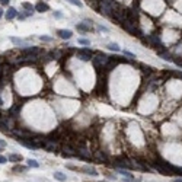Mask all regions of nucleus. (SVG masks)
<instances>
[{
  "label": "nucleus",
  "mask_w": 182,
  "mask_h": 182,
  "mask_svg": "<svg viewBox=\"0 0 182 182\" xmlns=\"http://www.w3.org/2000/svg\"><path fill=\"white\" fill-rule=\"evenodd\" d=\"M13 171H15V172H25V171H26V168H25V166H15V168H13Z\"/></svg>",
  "instance_id": "obj_26"
},
{
  "label": "nucleus",
  "mask_w": 182,
  "mask_h": 182,
  "mask_svg": "<svg viewBox=\"0 0 182 182\" xmlns=\"http://www.w3.org/2000/svg\"><path fill=\"white\" fill-rule=\"evenodd\" d=\"M18 143H19V144H22L23 147H26V149H32V150L38 149V146L35 144L31 138H29V140H28V138H19V140H18Z\"/></svg>",
  "instance_id": "obj_7"
},
{
  "label": "nucleus",
  "mask_w": 182,
  "mask_h": 182,
  "mask_svg": "<svg viewBox=\"0 0 182 182\" xmlns=\"http://www.w3.org/2000/svg\"><path fill=\"white\" fill-rule=\"evenodd\" d=\"M18 16V10L15 9V7H9L7 12H6V19L7 21H12V19H15Z\"/></svg>",
  "instance_id": "obj_14"
},
{
  "label": "nucleus",
  "mask_w": 182,
  "mask_h": 182,
  "mask_svg": "<svg viewBox=\"0 0 182 182\" xmlns=\"http://www.w3.org/2000/svg\"><path fill=\"white\" fill-rule=\"evenodd\" d=\"M35 10H36V12H41V13H44V12H48V10H50V6L47 4L45 1L39 0V1L35 4Z\"/></svg>",
  "instance_id": "obj_9"
},
{
  "label": "nucleus",
  "mask_w": 182,
  "mask_h": 182,
  "mask_svg": "<svg viewBox=\"0 0 182 182\" xmlns=\"http://www.w3.org/2000/svg\"><path fill=\"white\" fill-rule=\"evenodd\" d=\"M115 166H117V168H121V169H127V171L134 169L133 162L130 159H127V157H117V159H115Z\"/></svg>",
  "instance_id": "obj_2"
},
{
  "label": "nucleus",
  "mask_w": 182,
  "mask_h": 182,
  "mask_svg": "<svg viewBox=\"0 0 182 182\" xmlns=\"http://www.w3.org/2000/svg\"><path fill=\"white\" fill-rule=\"evenodd\" d=\"M44 149H45L47 152H50V153H54V152H57L58 144L56 143V141H54V140H45Z\"/></svg>",
  "instance_id": "obj_8"
},
{
  "label": "nucleus",
  "mask_w": 182,
  "mask_h": 182,
  "mask_svg": "<svg viewBox=\"0 0 182 182\" xmlns=\"http://www.w3.org/2000/svg\"><path fill=\"white\" fill-rule=\"evenodd\" d=\"M99 182H106V181H99Z\"/></svg>",
  "instance_id": "obj_36"
},
{
  "label": "nucleus",
  "mask_w": 182,
  "mask_h": 182,
  "mask_svg": "<svg viewBox=\"0 0 182 182\" xmlns=\"http://www.w3.org/2000/svg\"><path fill=\"white\" fill-rule=\"evenodd\" d=\"M6 162H7V159L4 156H0V163H6Z\"/></svg>",
  "instance_id": "obj_31"
},
{
  "label": "nucleus",
  "mask_w": 182,
  "mask_h": 182,
  "mask_svg": "<svg viewBox=\"0 0 182 182\" xmlns=\"http://www.w3.org/2000/svg\"><path fill=\"white\" fill-rule=\"evenodd\" d=\"M175 76H176L178 79L182 80V71H175Z\"/></svg>",
  "instance_id": "obj_30"
},
{
  "label": "nucleus",
  "mask_w": 182,
  "mask_h": 182,
  "mask_svg": "<svg viewBox=\"0 0 182 182\" xmlns=\"http://www.w3.org/2000/svg\"><path fill=\"white\" fill-rule=\"evenodd\" d=\"M21 108H22V105H18V103H15V105L12 106L10 109H9V115H10V118H16V117L19 115V111H21Z\"/></svg>",
  "instance_id": "obj_12"
},
{
  "label": "nucleus",
  "mask_w": 182,
  "mask_h": 182,
  "mask_svg": "<svg viewBox=\"0 0 182 182\" xmlns=\"http://www.w3.org/2000/svg\"><path fill=\"white\" fill-rule=\"evenodd\" d=\"M109 60H111V58L108 57L106 54H103V53H98L95 57H92L93 66H95L96 68H105L106 67V64L109 63Z\"/></svg>",
  "instance_id": "obj_1"
},
{
  "label": "nucleus",
  "mask_w": 182,
  "mask_h": 182,
  "mask_svg": "<svg viewBox=\"0 0 182 182\" xmlns=\"http://www.w3.org/2000/svg\"><path fill=\"white\" fill-rule=\"evenodd\" d=\"M80 171L85 172V173H88V175H92V176H96L98 175V171L95 169V168H92V166H83V168H80Z\"/></svg>",
  "instance_id": "obj_13"
},
{
  "label": "nucleus",
  "mask_w": 182,
  "mask_h": 182,
  "mask_svg": "<svg viewBox=\"0 0 182 182\" xmlns=\"http://www.w3.org/2000/svg\"><path fill=\"white\" fill-rule=\"evenodd\" d=\"M57 35L61 38V39H70V38H71V35H73V32H71L70 29H58Z\"/></svg>",
  "instance_id": "obj_10"
},
{
  "label": "nucleus",
  "mask_w": 182,
  "mask_h": 182,
  "mask_svg": "<svg viewBox=\"0 0 182 182\" xmlns=\"http://www.w3.org/2000/svg\"><path fill=\"white\" fill-rule=\"evenodd\" d=\"M54 178L60 182H66V175L61 173V172H56V173H54Z\"/></svg>",
  "instance_id": "obj_19"
},
{
  "label": "nucleus",
  "mask_w": 182,
  "mask_h": 182,
  "mask_svg": "<svg viewBox=\"0 0 182 182\" xmlns=\"http://www.w3.org/2000/svg\"><path fill=\"white\" fill-rule=\"evenodd\" d=\"M93 157L96 160H101V162H108V157H106V155L103 152H95Z\"/></svg>",
  "instance_id": "obj_15"
},
{
  "label": "nucleus",
  "mask_w": 182,
  "mask_h": 182,
  "mask_svg": "<svg viewBox=\"0 0 182 182\" xmlns=\"http://www.w3.org/2000/svg\"><path fill=\"white\" fill-rule=\"evenodd\" d=\"M39 39H41V41H45V42H51V41H53V38H51V36H47V35H41Z\"/></svg>",
  "instance_id": "obj_25"
},
{
  "label": "nucleus",
  "mask_w": 182,
  "mask_h": 182,
  "mask_svg": "<svg viewBox=\"0 0 182 182\" xmlns=\"http://www.w3.org/2000/svg\"><path fill=\"white\" fill-rule=\"evenodd\" d=\"M23 54H36V56H39V53H41V50L38 48V47H25L22 50Z\"/></svg>",
  "instance_id": "obj_11"
},
{
  "label": "nucleus",
  "mask_w": 182,
  "mask_h": 182,
  "mask_svg": "<svg viewBox=\"0 0 182 182\" xmlns=\"http://www.w3.org/2000/svg\"><path fill=\"white\" fill-rule=\"evenodd\" d=\"M92 157L91 152H89V149L86 147L85 144H80L79 147H77V159H83V160H89Z\"/></svg>",
  "instance_id": "obj_4"
},
{
  "label": "nucleus",
  "mask_w": 182,
  "mask_h": 182,
  "mask_svg": "<svg viewBox=\"0 0 182 182\" xmlns=\"http://www.w3.org/2000/svg\"><path fill=\"white\" fill-rule=\"evenodd\" d=\"M98 29L102 31V32H108V28H105V26H102V25H98Z\"/></svg>",
  "instance_id": "obj_29"
},
{
  "label": "nucleus",
  "mask_w": 182,
  "mask_h": 182,
  "mask_svg": "<svg viewBox=\"0 0 182 182\" xmlns=\"http://www.w3.org/2000/svg\"><path fill=\"white\" fill-rule=\"evenodd\" d=\"M22 7L25 9V10L32 12V13H34V10H35V6H32V4H31V3H28V1H23V3H22Z\"/></svg>",
  "instance_id": "obj_18"
},
{
  "label": "nucleus",
  "mask_w": 182,
  "mask_h": 182,
  "mask_svg": "<svg viewBox=\"0 0 182 182\" xmlns=\"http://www.w3.org/2000/svg\"><path fill=\"white\" fill-rule=\"evenodd\" d=\"M54 18H56V19H63V13H61V12H58V10H56V12H54Z\"/></svg>",
  "instance_id": "obj_27"
},
{
  "label": "nucleus",
  "mask_w": 182,
  "mask_h": 182,
  "mask_svg": "<svg viewBox=\"0 0 182 182\" xmlns=\"http://www.w3.org/2000/svg\"><path fill=\"white\" fill-rule=\"evenodd\" d=\"M123 54L127 56V57H131V58H136V56L133 54V53H130V51H123Z\"/></svg>",
  "instance_id": "obj_28"
},
{
  "label": "nucleus",
  "mask_w": 182,
  "mask_h": 182,
  "mask_svg": "<svg viewBox=\"0 0 182 182\" xmlns=\"http://www.w3.org/2000/svg\"><path fill=\"white\" fill-rule=\"evenodd\" d=\"M76 56L82 61H89V60H92V51L91 48H82V50H77Z\"/></svg>",
  "instance_id": "obj_5"
},
{
  "label": "nucleus",
  "mask_w": 182,
  "mask_h": 182,
  "mask_svg": "<svg viewBox=\"0 0 182 182\" xmlns=\"http://www.w3.org/2000/svg\"><path fill=\"white\" fill-rule=\"evenodd\" d=\"M92 21H83V22H80L76 25V29L80 31V32H89L92 29Z\"/></svg>",
  "instance_id": "obj_6"
},
{
  "label": "nucleus",
  "mask_w": 182,
  "mask_h": 182,
  "mask_svg": "<svg viewBox=\"0 0 182 182\" xmlns=\"http://www.w3.org/2000/svg\"><path fill=\"white\" fill-rule=\"evenodd\" d=\"M79 44H82V45H91V41L89 39H86V38H79V41H77Z\"/></svg>",
  "instance_id": "obj_24"
},
{
  "label": "nucleus",
  "mask_w": 182,
  "mask_h": 182,
  "mask_svg": "<svg viewBox=\"0 0 182 182\" xmlns=\"http://www.w3.org/2000/svg\"><path fill=\"white\" fill-rule=\"evenodd\" d=\"M1 15H3V10H1V7H0V18H1Z\"/></svg>",
  "instance_id": "obj_35"
},
{
  "label": "nucleus",
  "mask_w": 182,
  "mask_h": 182,
  "mask_svg": "<svg viewBox=\"0 0 182 182\" xmlns=\"http://www.w3.org/2000/svg\"><path fill=\"white\" fill-rule=\"evenodd\" d=\"M68 3H71V4H74V6H77V7H82L83 6V3L80 1V0H66Z\"/></svg>",
  "instance_id": "obj_23"
},
{
  "label": "nucleus",
  "mask_w": 182,
  "mask_h": 182,
  "mask_svg": "<svg viewBox=\"0 0 182 182\" xmlns=\"http://www.w3.org/2000/svg\"><path fill=\"white\" fill-rule=\"evenodd\" d=\"M7 159L10 160V162H15V163H18V162H21V160L23 159L21 155H9V157Z\"/></svg>",
  "instance_id": "obj_17"
},
{
  "label": "nucleus",
  "mask_w": 182,
  "mask_h": 182,
  "mask_svg": "<svg viewBox=\"0 0 182 182\" xmlns=\"http://www.w3.org/2000/svg\"><path fill=\"white\" fill-rule=\"evenodd\" d=\"M173 182H182V176H181V178H175Z\"/></svg>",
  "instance_id": "obj_34"
},
{
  "label": "nucleus",
  "mask_w": 182,
  "mask_h": 182,
  "mask_svg": "<svg viewBox=\"0 0 182 182\" xmlns=\"http://www.w3.org/2000/svg\"><path fill=\"white\" fill-rule=\"evenodd\" d=\"M10 41L13 42V44H15V45H18V47H19V45H22V47H29L28 44H26V42H25V41H22L21 38H15V36H12Z\"/></svg>",
  "instance_id": "obj_16"
},
{
  "label": "nucleus",
  "mask_w": 182,
  "mask_h": 182,
  "mask_svg": "<svg viewBox=\"0 0 182 182\" xmlns=\"http://www.w3.org/2000/svg\"><path fill=\"white\" fill-rule=\"evenodd\" d=\"M9 1H10V0H0V3H1L3 6H6V4H7Z\"/></svg>",
  "instance_id": "obj_33"
},
{
  "label": "nucleus",
  "mask_w": 182,
  "mask_h": 182,
  "mask_svg": "<svg viewBox=\"0 0 182 182\" xmlns=\"http://www.w3.org/2000/svg\"><path fill=\"white\" fill-rule=\"evenodd\" d=\"M26 163H28V166H29V168H39V163H38L36 160H34V159H28Z\"/></svg>",
  "instance_id": "obj_21"
},
{
  "label": "nucleus",
  "mask_w": 182,
  "mask_h": 182,
  "mask_svg": "<svg viewBox=\"0 0 182 182\" xmlns=\"http://www.w3.org/2000/svg\"><path fill=\"white\" fill-rule=\"evenodd\" d=\"M63 157H67V159H70V157H77V147H74V146H71V144H64L63 146Z\"/></svg>",
  "instance_id": "obj_3"
},
{
  "label": "nucleus",
  "mask_w": 182,
  "mask_h": 182,
  "mask_svg": "<svg viewBox=\"0 0 182 182\" xmlns=\"http://www.w3.org/2000/svg\"><path fill=\"white\" fill-rule=\"evenodd\" d=\"M4 146H6V141L4 140H0V149H3Z\"/></svg>",
  "instance_id": "obj_32"
},
{
  "label": "nucleus",
  "mask_w": 182,
  "mask_h": 182,
  "mask_svg": "<svg viewBox=\"0 0 182 182\" xmlns=\"http://www.w3.org/2000/svg\"><path fill=\"white\" fill-rule=\"evenodd\" d=\"M106 47H108L109 50H112V51H117V53H120V51H121L120 45H118V44H115V42H109V44H108Z\"/></svg>",
  "instance_id": "obj_20"
},
{
  "label": "nucleus",
  "mask_w": 182,
  "mask_h": 182,
  "mask_svg": "<svg viewBox=\"0 0 182 182\" xmlns=\"http://www.w3.org/2000/svg\"><path fill=\"white\" fill-rule=\"evenodd\" d=\"M0 131H3V133H9V125L0 121Z\"/></svg>",
  "instance_id": "obj_22"
}]
</instances>
